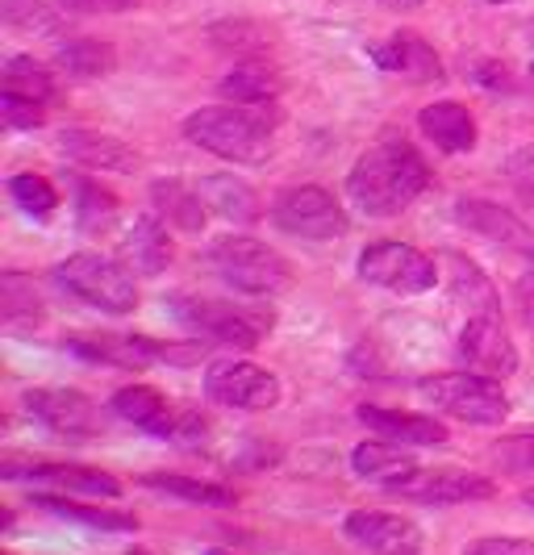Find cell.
<instances>
[{
    "label": "cell",
    "mask_w": 534,
    "mask_h": 555,
    "mask_svg": "<svg viewBox=\"0 0 534 555\" xmlns=\"http://www.w3.org/2000/svg\"><path fill=\"white\" fill-rule=\"evenodd\" d=\"M385 9H393V13H409V9H418L422 0H380Z\"/></svg>",
    "instance_id": "43"
},
{
    "label": "cell",
    "mask_w": 534,
    "mask_h": 555,
    "mask_svg": "<svg viewBox=\"0 0 534 555\" xmlns=\"http://www.w3.org/2000/svg\"><path fill=\"white\" fill-rule=\"evenodd\" d=\"M67 13H88V17H117V13H130L139 9L142 0H58Z\"/></svg>",
    "instance_id": "39"
},
{
    "label": "cell",
    "mask_w": 534,
    "mask_h": 555,
    "mask_svg": "<svg viewBox=\"0 0 534 555\" xmlns=\"http://www.w3.org/2000/svg\"><path fill=\"white\" fill-rule=\"evenodd\" d=\"M55 63L71 80H101L117 67V55L101 38H67V42H58Z\"/></svg>",
    "instance_id": "28"
},
{
    "label": "cell",
    "mask_w": 534,
    "mask_h": 555,
    "mask_svg": "<svg viewBox=\"0 0 534 555\" xmlns=\"http://www.w3.org/2000/svg\"><path fill=\"white\" fill-rule=\"evenodd\" d=\"M0 113H4V126H9V130H34V126H42V121H47V113H42L38 101L13 96V92H4V96H0Z\"/></svg>",
    "instance_id": "38"
},
{
    "label": "cell",
    "mask_w": 534,
    "mask_h": 555,
    "mask_svg": "<svg viewBox=\"0 0 534 555\" xmlns=\"http://www.w3.org/2000/svg\"><path fill=\"white\" fill-rule=\"evenodd\" d=\"M22 401L34 422L51 426L55 435H67V439H92L105 430L101 405L76 389H29Z\"/></svg>",
    "instance_id": "12"
},
{
    "label": "cell",
    "mask_w": 534,
    "mask_h": 555,
    "mask_svg": "<svg viewBox=\"0 0 534 555\" xmlns=\"http://www.w3.org/2000/svg\"><path fill=\"white\" fill-rule=\"evenodd\" d=\"M430 184V167L409 146V142H380L364 151L351 176H347V193L355 201V209H364L367 218H396L405 214Z\"/></svg>",
    "instance_id": "1"
},
{
    "label": "cell",
    "mask_w": 534,
    "mask_h": 555,
    "mask_svg": "<svg viewBox=\"0 0 534 555\" xmlns=\"http://www.w3.org/2000/svg\"><path fill=\"white\" fill-rule=\"evenodd\" d=\"M393 493L418 505H464V501H489L497 493V485L464 468H418L414 476L396 480Z\"/></svg>",
    "instance_id": "13"
},
{
    "label": "cell",
    "mask_w": 534,
    "mask_h": 555,
    "mask_svg": "<svg viewBox=\"0 0 534 555\" xmlns=\"http://www.w3.org/2000/svg\"><path fill=\"white\" fill-rule=\"evenodd\" d=\"M34 505L47 509V514H55V518H63V522H80V527H92V530H139V518H134V514L96 509V505L58 498V493H34Z\"/></svg>",
    "instance_id": "27"
},
{
    "label": "cell",
    "mask_w": 534,
    "mask_h": 555,
    "mask_svg": "<svg viewBox=\"0 0 534 555\" xmlns=\"http://www.w3.org/2000/svg\"><path fill=\"white\" fill-rule=\"evenodd\" d=\"M489 4H509V0H489Z\"/></svg>",
    "instance_id": "45"
},
{
    "label": "cell",
    "mask_w": 534,
    "mask_h": 555,
    "mask_svg": "<svg viewBox=\"0 0 534 555\" xmlns=\"http://www.w3.org/2000/svg\"><path fill=\"white\" fill-rule=\"evenodd\" d=\"M130 555H146V552H130Z\"/></svg>",
    "instance_id": "47"
},
{
    "label": "cell",
    "mask_w": 534,
    "mask_h": 555,
    "mask_svg": "<svg viewBox=\"0 0 534 555\" xmlns=\"http://www.w3.org/2000/svg\"><path fill=\"white\" fill-rule=\"evenodd\" d=\"M209 268L225 284H234L238 293H247V297H276L292 284V268H288V259L281 250L263 247L259 238H247V234L213 238Z\"/></svg>",
    "instance_id": "4"
},
{
    "label": "cell",
    "mask_w": 534,
    "mask_h": 555,
    "mask_svg": "<svg viewBox=\"0 0 534 555\" xmlns=\"http://www.w3.org/2000/svg\"><path fill=\"white\" fill-rule=\"evenodd\" d=\"M531 76H534V63H531Z\"/></svg>",
    "instance_id": "48"
},
{
    "label": "cell",
    "mask_w": 534,
    "mask_h": 555,
    "mask_svg": "<svg viewBox=\"0 0 534 555\" xmlns=\"http://www.w3.org/2000/svg\"><path fill=\"white\" fill-rule=\"evenodd\" d=\"M272 222L281 225L292 238H310V243H335L347 234V214L335 196L317 184H301V189H284L272 201Z\"/></svg>",
    "instance_id": "10"
},
{
    "label": "cell",
    "mask_w": 534,
    "mask_h": 555,
    "mask_svg": "<svg viewBox=\"0 0 534 555\" xmlns=\"http://www.w3.org/2000/svg\"><path fill=\"white\" fill-rule=\"evenodd\" d=\"M126 259L139 276H159L164 268L171 263V243H168V230L155 214H146L139 222L130 225L126 234Z\"/></svg>",
    "instance_id": "25"
},
{
    "label": "cell",
    "mask_w": 534,
    "mask_h": 555,
    "mask_svg": "<svg viewBox=\"0 0 534 555\" xmlns=\"http://www.w3.org/2000/svg\"><path fill=\"white\" fill-rule=\"evenodd\" d=\"M4 22L22 34H34V38H47L58 29V13L47 4V0H4Z\"/></svg>",
    "instance_id": "35"
},
{
    "label": "cell",
    "mask_w": 534,
    "mask_h": 555,
    "mask_svg": "<svg viewBox=\"0 0 534 555\" xmlns=\"http://www.w3.org/2000/svg\"><path fill=\"white\" fill-rule=\"evenodd\" d=\"M367 55H372V63H376L380 72L401 76V80H409V83L443 80V63L434 55V47H430L426 38H418V34H409V29H401V34L385 38V42H372Z\"/></svg>",
    "instance_id": "17"
},
{
    "label": "cell",
    "mask_w": 534,
    "mask_h": 555,
    "mask_svg": "<svg viewBox=\"0 0 534 555\" xmlns=\"http://www.w3.org/2000/svg\"><path fill=\"white\" fill-rule=\"evenodd\" d=\"M464 555H534L531 539H509V534H497V539H477Z\"/></svg>",
    "instance_id": "40"
},
{
    "label": "cell",
    "mask_w": 534,
    "mask_h": 555,
    "mask_svg": "<svg viewBox=\"0 0 534 555\" xmlns=\"http://www.w3.org/2000/svg\"><path fill=\"white\" fill-rule=\"evenodd\" d=\"M63 347L80 360L105 363V367H151V363H197L205 360L200 343H159V338H142V334H109V331H88L67 334Z\"/></svg>",
    "instance_id": "5"
},
{
    "label": "cell",
    "mask_w": 534,
    "mask_h": 555,
    "mask_svg": "<svg viewBox=\"0 0 534 555\" xmlns=\"http://www.w3.org/2000/svg\"><path fill=\"white\" fill-rule=\"evenodd\" d=\"M51 276L58 280L63 293L80 297L84 306L101 309V313H134L139 309V284H134V272L126 263H117L109 255H92V250H80L71 259H63Z\"/></svg>",
    "instance_id": "3"
},
{
    "label": "cell",
    "mask_w": 534,
    "mask_h": 555,
    "mask_svg": "<svg viewBox=\"0 0 534 555\" xmlns=\"http://www.w3.org/2000/svg\"><path fill=\"white\" fill-rule=\"evenodd\" d=\"M459 360L484 376H513L518 372V347L502 326V313H472L459 331Z\"/></svg>",
    "instance_id": "14"
},
{
    "label": "cell",
    "mask_w": 534,
    "mask_h": 555,
    "mask_svg": "<svg viewBox=\"0 0 534 555\" xmlns=\"http://www.w3.org/2000/svg\"><path fill=\"white\" fill-rule=\"evenodd\" d=\"M447 268L451 284H455V297L468 306V318L472 313H497V293H493V284L484 280L477 263H468L464 255H447Z\"/></svg>",
    "instance_id": "32"
},
{
    "label": "cell",
    "mask_w": 534,
    "mask_h": 555,
    "mask_svg": "<svg viewBox=\"0 0 534 555\" xmlns=\"http://www.w3.org/2000/svg\"><path fill=\"white\" fill-rule=\"evenodd\" d=\"M281 121L276 105L243 109V105H209L184 117V139L218 155L225 164L259 167L272 155V126Z\"/></svg>",
    "instance_id": "2"
},
{
    "label": "cell",
    "mask_w": 534,
    "mask_h": 555,
    "mask_svg": "<svg viewBox=\"0 0 534 555\" xmlns=\"http://www.w3.org/2000/svg\"><path fill=\"white\" fill-rule=\"evenodd\" d=\"M76 214H80V230L101 234V230L113 225V218H117V196L105 193V189L92 184V180H76Z\"/></svg>",
    "instance_id": "34"
},
{
    "label": "cell",
    "mask_w": 534,
    "mask_h": 555,
    "mask_svg": "<svg viewBox=\"0 0 534 555\" xmlns=\"http://www.w3.org/2000/svg\"><path fill=\"white\" fill-rule=\"evenodd\" d=\"M58 155L88 171H134L139 167V155L130 142H121L117 134H101V130H63Z\"/></svg>",
    "instance_id": "19"
},
{
    "label": "cell",
    "mask_w": 534,
    "mask_h": 555,
    "mask_svg": "<svg viewBox=\"0 0 534 555\" xmlns=\"http://www.w3.org/2000/svg\"><path fill=\"white\" fill-rule=\"evenodd\" d=\"M367 430H376L380 439L401 447H443L447 443V426L430 414H405V410H385V405H360L355 410Z\"/></svg>",
    "instance_id": "20"
},
{
    "label": "cell",
    "mask_w": 534,
    "mask_h": 555,
    "mask_svg": "<svg viewBox=\"0 0 534 555\" xmlns=\"http://www.w3.org/2000/svg\"><path fill=\"white\" fill-rule=\"evenodd\" d=\"M151 489L168 493V498L193 501V505H218V509H230L238 493L230 485H218V480H197V476H175V473H155L146 476Z\"/></svg>",
    "instance_id": "30"
},
{
    "label": "cell",
    "mask_w": 534,
    "mask_h": 555,
    "mask_svg": "<svg viewBox=\"0 0 534 555\" xmlns=\"http://www.w3.org/2000/svg\"><path fill=\"white\" fill-rule=\"evenodd\" d=\"M493 464L509 476H534V430L531 435H509L493 443Z\"/></svg>",
    "instance_id": "36"
},
{
    "label": "cell",
    "mask_w": 534,
    "mask_h": 555,
    "mask_svg": "<svg viewBox=\"0 0 534 555\" xmlns=\"http://www.w3.org/2000/svg\"><path fill=\"white\" fill-rule=\"evenodd\" d=\"M109 410L121 422H130V426H139L146 435H155V439H171V443L180 447H193L205 439V422L193 410H175L168 397L159 389H151V385H126V389H117Z\"/></svg>",
    "instance_id": "8"
},
{
    "label": "cell",
    "mask_w": 534,
    "mask_h": 555,
    "mask_svg": "<svg viewBox=\"0 0 534 555\" xmlns=\"http://www.w3.org/2000/svg\"><path fill=\"white\" fill-rule=\"evenodd\" d=\"M209 555H225V552H209Z\"/></svg>",
    "instance_id": "46"
},
{
    "label": "cell",
    "mask_w": 534,
    "mask_h": 555,
    "mask_svg": "<svg viewBox=\"0 0 534 555\" xmlns=\"http://www.w3.org/2000/svg\"><path fill=\"white\" fill-rule=\"evenodd\" d=\"M222 96L230 105H243V109H263V105H276L281 96V76L263 63H243L234 67L222 80Z\"/></svg>",
    "instance_id": "26"
},
{
    "label": "cell",
    "mask_w": 534,
    "mask_h": 555,
    "mask_svg": "<svg viewBox=\"0 0 534 555\" xmlns=\"http://www.w3.org/2000/svg\"><path fill=\"white\" fill-rule=\"evenodd\" d=\"M355 268H360V280H364V284L389 288L396 297H418V293H430V288L439 284L434 259L422 255L418 247H409V243H393V238L364 247Z\"/></svg>",
    "instance_id": "9"
},
{
    "label": "cell",
    "mask_w": 534,
    "mask_h": 555,
    "mask_svg": "<svg viewBox=\"0 0 534 555\" xmlns=\"http://www.w3.org/2000/svg\"><path fill=\"white\" fill-rule=\"evenodd\" d=\"M4 92L47 105V101L55 96V76H51L47 63H38V59H29V55H17L4 63Z\"/></svg>",
    "instance_id": "31"
},
{
    "label": "cell",
    "mask_w": 534,
    "mask_h": 555,
    "mask_svg": "<svg viewBox=\"0 0 534 555\" xmlns=\"http://www.w3.org/2000/svg\"><path fill=\"white\" fill-rule=\"evenodd\" d=\"M4 480H38V485H55L67 493H88V498H117L121 493V480L101 468H84V464H17L9 460Z\"/></svg>",
    "instance_id": "18"
},
{
    "label": "cell",
    "mask_w": 534,
    "mask_h": 555,
    "mask_svg": "<svg viewBox=\"0 0 534 555\" xmlns=\"http://www.w3.org/2000/svg\"><path fill=\"white\" fill-rule=\"evenodd\" d=\"M205 392H209V401H218L225 410L259 414L281 401V380L251 360H218L205 372Z\"/></svg>",
    "instance_id": "11"
},
{
    "label": "cell",
    "mask_w": 534,
    "mask_h": 555,
    "mask_svg": "<svg viewBox=\"0 0 534 555\" xmlns=\"http://www.w3.org/2000/svg\"><path fill=\"white\" fill-rule=\"evenodd\" d=\"M418 126H422V134L439 151H447V155H464V151H472L477 146V117L464 109L459 101H434V105H426L418 113Z\"/></svg>",
    "instance_id": "21"
},
{
    "label": "cell",
    "mask_w": 534,
    "mask_h": 555,
    "mask_svg": "<svg viewBox=\"0 0 534 555\" xmlns=\"http://www.w3.org/2000/svg\"><path fill=\"white\" fill-rule=\"evenodd\" d=\"M513 297H518V309H522V318H526V326L534 331V272L518 280V288H513Z\"/></svg>",
    "instance_id": "42"
},
{
    "label": "cell",
    "mask_w": 534,
    "mask_h": 555,
    "mask_svg": "<svg viewBox=\"0 0 534 555\" xmlns=\"http://www.w3.org/2000/svg\"><path fill=\"white\" fill-rule=\"evenodd\" d=\"M42 297L34 288V280H26L22 272H4L0 276V318L9 331H22V326H38L42 322Z\"/></svg>",
    "instance_id": "29"
},
{
    "label": "cell",
    "mask_w": 534,
    "mask_h": 555,
    "mask_svg": "<svg viewBox=\"0 0 534 555\" xmlns=\"http://www.w3.org/2000/svg\"><path fill=\"white\" fill-rule=\"evenodd\" d=\"M351 468L364 476V480H376V485H389L393 489L396 480L418 473V460H414L409 447L372 439V443H360L351 451Z\"/></svg>",
    "instance_id": "22"
},
{
    "label": "cell",
    "mask_w": 534,
    "mask_h": 555,
    "mask_svg": "<svg viewBox=\"0 0 534 555\" xmlns=\"http://www.w3.org/2000/svg\"><path fill=\"white\" fill-rule=\"evenodd\" d=\"M342 530L351 543H360L372 555H418L426 543L422 530L409 518L385 514V509H355V514H347Z\"/></svg>",
    "instance_id": "15"
},
{
    "label": "cell",
    "mask_w": 534,
    "mask_h": 555,
    "mask_svg": "<svg viewBox=\"0 0 534 555\" xmlns=\"http://www.w3.org/2000/svg\"><path fill=\"white\" fill-rule=\"evenodd\" d=\"M477 76L484 88H493V92H513V80H509V67H502V63H480Z\"/></svg>",
    "instance_id": "41"
},
{
    "label": "cell",
    "mask_w": 534,
    "mask_h": 555,
    "mask_svg": "<svg viewBox=\"0 0 534 555\" xmlns=\"http://www.w3.org/2000/svg\"><path fill=\"white\" fill-rule=\"evenodd\" d=\"M171 313L197 331L209 343H222V347H243L251 351L263 334L276 326L272 309H247V306H230V301H213V297H171Z\"/></svg>",
    "instance_id": "7"
},
{
    "label": "cell",
    "mask_w": 534,
    "mask_h": 555,
    "mask_svg": "<svg viewBox=\"0 0 534 555\" xmlns=\"http://www.w3.org/2000/svg\"><path fill=\"white\" fill-rule=\"evenodd\" d=\"M197 193L205 196L209 214H218V218H225V222L251 225V222L263 218L259 196H255L243 180H234V176H200Z\"/></svg>",
    "instance_id": "23"
},
{
    "label": "cell",
    "mask_w": 534,
    "mask_h": 555,
    "mask_svg": "<svg viewBox=\"0 0 534 555\" xmlns=\"http://www.w3.org/2000/svg\"><path fill=\"white\" fill-rule=\"evenodd\" d=\"M522 505H531V509H534V489H526V493H522Z\"/></svg>",
    "instance_id": "44"
},
{
    "label": "cell",
    "mask_w": 534,
    "mask_h": 555,
    "mask_svg": "<svg viewBox=\"0 0 534 555\" xmlns=\"http://www.w3.org/2000/svg\"><path fill=\"white\" fill-rule=\"evenodd\" d=\"M418 392L439 410L468 426H502L509 417V397L484 372H443L418 380Z\"/></svg>",
    "instance_id": "6"
},
{
    "label": "cell",
    "mask_w": 534,
    "mask_h": 555,
    "mask_svg": "<svg viewBox=\"0 0 534 555\" xmlns=\"http://www.w3.org/2000/svg\"><path fill=\"white\" fill-rule=\"evenodd\" d=\"M455 214H459V222L468 225V230H477L480 238H489V243H497V247L522 255L534 268V230L522 222L518 214H509L497 201H484V196H464V201L455 205Z\"/></svg>",
    "instance_id": "16"
},
{
    "label": "cell",
    "mask_w": 534,
    "mask_h": 555,
    "mask_svg": "<svg viewBox=\"0 0 534 555\" xmlns=\"http://www.w3.org/2000/svg\"><path fill=\"white\" fill-rule=\"evenodd\" d=\"M9 196L17 201V209H22V214L38 218V222H47V218L58 209L55 184H51L47 176H38V171H17V176L9 180Z\"/></svg>",
    "instance_id": "33"
},
{
    "label": "cell",
    "mask_w": 534,
    "mask_h": 555,
    "mask_svg": "<svg viewBox=\"0 0 534 555\" xmlns=\"http://www.w3.org/2000/svg\"><path fill=\"white\" fill-rule=\"evenodd\" d=\"M151 201H155V214L168 218L171 225H180V230H188V234L205 230L209 205H205V196H200L197 189H188L184 180H155V184H151Z\"/></svg>",
    "instance_id": "24"
},
{
    "label": "cell",
    "mask_w": 534,
    "mask_h": 555,
    "mask_svg": "<svg viewBox=\"0 0 534 555\" xmlns=\"http://www.w3.org/2000/svg\"><path fill=\"white\" fill-rule=\"evenodd\" d=\"M506 180L513 196L522 201V209L534 218V146H518L506 159Z\"/></svg>",
    "instance_id": "37"
}]
</instances>
